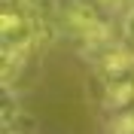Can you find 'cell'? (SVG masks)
Returning <instances> with one entry per match:
<instances>
[{"label":"cell","mask_w":134,"mask_h":134,"mask_svg":"<svg viewBox=\"0 0 134 134\" xmlns=\"http://www.w3.org/2000/svg\"><path fill=\"white\" fill-rule=\"evenodd\" d=\"M122 46H125V49L134 55V6L128 9L125 21H122Z\"/></svg>","instance_id":"6da1fadb"},{"label":"cell","mask_w":134,"mask_h":134,"mask_svg":"<svg viewBox=\"0 0 134 134\" xmlns=\"http://www.w3.org/2000/svg\"><path fill=\"white\" fill-rule=\"evenodd\" d=\"M3 3H6V6H21V9H37L40 6V0H3Z\"/></svg>","instance_id":"7a4b0ae2"}]
</instances>
